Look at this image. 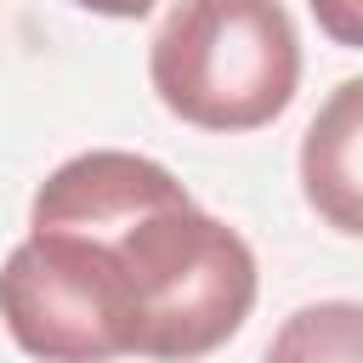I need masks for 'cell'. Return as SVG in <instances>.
<instances>
[{
	"label": "cell",
	"mask_w": 363,
	"mask_h": 363,
	"mask_svg": "<svg viewBox=\"0 0 363 363\" xmlns=\"http://www.w3.org/2000/svg\"><path fill=\"white\" fill-rule=\"evenodd\" d=\"M301 193L323 227L363 238V74L335 85L301 136Z\"/></svg>",
	"instance_id": "obj_4"
},
{
	"label": "cell",
	"mask_w": 363,
	"mask_h": 363,
	"mask_svg": "<svg viewBox=\"0 0 363 363\" xmlns=\"http://www.w3.org/2000/svg\"><path fill=\"white\" fill-rule=\"evenodd\" d=\"M74 6L102 11V17H147L153 11V0H74Z\"/></svg>",
	"instance_id": "obj_7"
},
{
	"label": "cell",
	"mask_w": 363,
	"mask_h": 363,
	"mask_svg": "<svg viewBox=\"0 0 363 363\" xmlns=\"http://www.w3.org/2000/svg\"><path fill=\"white\" fill-rule=\"evenodd\" d=\"M28 227H62L102 244L136 357H204L227 346L255 306L250 244L193 204V193L142 153L91 147L57 164Z\"/></svg>",
	"instance_id": "obj_1"
},
{
	"label": "cell",
	"mask_w": 363,
	"mask_h": 363,
	"mask_svg": "<svg viewBox=\"0 0 363 363\" xmlns=\"http://www.w3.org/2000/svg\"><path fill=\"white\" fill-rule=\"evenodd\" d=\"M0 318L28 357L102 363L130 352L119 278L85 233L28 227L0 267Z\"/></svg>",
	"instance_id": "obj_3"
},
{
	"label": "cell",
	"mask_w": 363,
	"mask_h": 363,
	"mask_svg": "<svg viewBox=\"0 0 363 363\" xmlns=\"http://www.w3.org/2000/svg\"><path fill=\"white\" fill-rule=\"evenodd\" d=\"M272 357H301V363H329V357H346V363H363V306L352 301H318V306H301L267 346Z\"/></svg>",
	"instance_id": "obj_5"
},
{
	"label": "cell",
	"mask_w": 363,
	"mask_h": 363,
	"mask_svg": "<svg viewBox=\"0 0 363 363\" xmlns=\"http://www.w3.org/2000/svg\"><path fill=\"white\" fill-rule=\"evenodd\" d=\"M306 6H312L318 28H323L335 45L363 51V0H306Z\"/></svg>",
	"instance_id": "obj_6"
},
{
	"label": "cell",
	"mask_w": 363,
	"mask_h": 363,
	"mask_svg": "<svg viewBox=\"0 0 363 363\" xmlns=\"http://www.w3.org/2000/svg\"><path fill=\"white\" fill-rule=\"evenodd\" d=\"M153 96L199 130H261L301 85V34L278 0H182L147 51Z\"/></svg>",
	"instance_id": "obj_2"
}]
</instances>
